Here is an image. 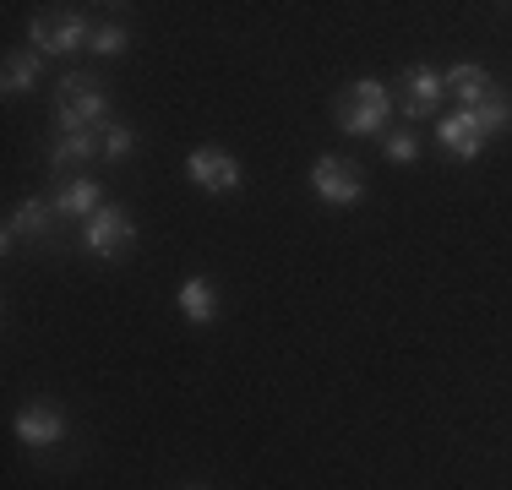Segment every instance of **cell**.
Masks as SVG:
<instances>
[{"instance_id":"cell-12","label":"cell","mask_w":512,"mask_h":490,"mask_svg":"<svg viewBox=\"0 0 512 490\" xmlns=\"http://www.w3.org/2000/svg\"><path fill=\"white\" fill-rule=\"evenodd\" d=\"M88 158H104V131L93 126V131H71V137H60L55 147H50V169H82Z\"/></svg>"},{"instance_id":"cell-11","label":"cell","mask_w":512,"mask_h":490,"mask_svg":"<svg viewBox=\"0 0 512 490\" xmlns=\"http://www.w3.org/2000/svg\"><path fill=\"white\" fill-rule=\"evenodd\" d=\"M50 218H55V202H50V196H28V202L11 213L6 235H0V240H6V251H11L17 240H44V235H50Z\"/></svg>"},{"instance_id":"cell-9","label":"cell","mask_w":512,"mask_h":490,"mask_svg":"<svg viewBox=\"0 0 512 490\" xmlns=\"http://www.w3.org/2000/svg\"><path fill=\"white\" fill-rule=\"evenodd\" d=\"M50 202H55L60 218H82V224H88V218L104 207V191H99V180H88V175H66Z\"/></svg>"},{"instance_id":"cell-2","label":"cell","mask_w":512,"mask_h":490,"mask_svg":"<svg viewBox=\"0 0 512 490\" xmlns=\"http://www.w3.org/2000/svg\"><path fill=\"white\" fill-rule=\"evenodd\" d=\"M104 109L109 98L93 77H66L55 88V120H60V137H71V131H93L104 126Z\"/></svg>"},{"instance_id":"cell-7","label":"cell","mask_w":512,"mask_h":490,"mask_svg":"<svg viewBox=\"0 0 512 490\" xmlns=\"http://www.w3.org/2000/svg\"><path fill=\"white\" fill-rule=\"evenodd\" d=\"M442 71H425V66H409L404 77H398V109H404L409 120H431L436 109H442Z\"/></svg>"},{"instance_id":"cell-16","label":"cell","mask_w":512,"mask_h":490,"mask_svg":"<svg viewBox=\"0 0 512 490\" xmlns=\"http://www.w3.org/2000/svg\"><path fill=\"white\" fill-rule=\"evenodd\" d=\"M463 115H469L474 126L485 131V137H496L502 126H512V98H507V93H496V98H485L480 109H463Z\"/></svg>"},{"instance_id":"cell-3","label":"cell","mask_w":512,"mask_h":490,"mask_svg":"<svg viewBox=\"0 0 512 490\" xmlns=\"http://www.w3.org/2000/svg\"><path fill=\"white\" fill-rule=\"evenodd\" d=\"M28 39L39 55H77V49L93 39V28L77 11H39V17L28 22Z\"/></svg>"},{"instance_id":"cell-1","label":"cell","mask_w":512,"mask_h":490,"mask_svg":"<svg viewBox=\"0 0 512 490\" xmlns=\"http://www.w3.org/2000/svg\"><path fill=\"white\" fill-rule=\"evenodd\" d=\"M387 115H393V88L376 82V77L349 82V88H338V98H333V120L349 137H376V131L387 126Z\"/></svg>"},{"instance_id":"cell-4","label":"cell","mask_w":512,"mask_h":490,"mask_svg":"<svg viewBox=\"0 0 512 490\" xmlns=\"http://www.w3.org/2000/svg\"><path fill=\"white\" fill-rule=\"evenodd\" d=\"M311 191L322 196L327 207H355L365 196V175H360V164L327 153V158H316V164H311Z\"/></svg>"},{"instance_id":"cell-15","label":"cell","mask_w":512,"mask_h":490,"mask_svg":"<svg viewBox=\"0 0 512 490\" xmlns=\"http://www.w3.org/2000/svg\"><path fill=\"white\" fill-rule=\"evenodd\" d=\"M33 82H39V55H22V49H11V55H6V71H0V93L17 98V93H28Z\"/></svg>"},{"instance_id":"cell-13","label":"cell","mask_w":512,"mask_h":490,"mask_svg":"<svg viewBox=\"0 0 512 490\" xmlns=\"http://www.w3.org/2000/svg\"><path fill=\"white\" fill-rule=\"evenodd\" d=\"M436 142H442L453 158H480V153H485V131L474 126L463 109H458V115H442V126H436Z\"/></svg>"},{"instance_id":"cell-18","label":"cell","mask_w":512,"mask_h":490,"mask_svg":"<svg viewBox=\"0 0 512 490\" xmlns=\"http://www.w3.org/2000/svg\"><path fill=\"white\" fill-rule=\"evenodd\" d=\"M131 153H137V131L131 126H104V158L120 164V158H131Z\"/></svg>"},{"instance_id":"cell-8","label":"cell","mask_w":512,"mask_h":490,"mask_svg":"<svg viewBox=\"0 0 512 490\" xmlns=\"http://www.w3.org/2000/svg\"><path fill=\"white\" fill-rule=\"evenodd\" d=\"M442 88H447V98H458V109H480L485 98L502 93L485 66H447V71H442Z\"/></svg>"},{"instance_id":"cell-5","label":"cell","mask_w":512,"mask_h":490,"mask_svg":"<svg viewBox=\"0 0 512 490\" xmlns=\"http://www.w3.org/2000/svg\"><path fill=\"white\" fill-rule=\"evenodd\" d=\"M82 240H88L93 256L120 262V256H131V245H137V224H131L126 207H99V213L88 218V229H82Z\"/></svg>"},{"instance_id":"cell-19","label":"cell","mask_w":512,"mask_h":490,"mask_svg":"<svg viewBox=\"0 0 512 490\" xmlns=\"http://www.w3.org/2000/svg\"><path fill=\"white\" fill-rule=\"evenodd\" d=\"M387 158H393V164H414V158H420L414 131H393V137H387Z\"/></svg>"},{"instance_id":"cell-14","label":"cell","mask_w":512,"mask_h":490,"mask_svg":"<svg viewBox=\"0 0 512 490\" xmlns=\"http://www.w3.org/2000/svg\"><path fill=\"white\" fill-rule=\"evenodd\" d=\"M180 311H186V322H197V327L218 322V289L207 284V278H186V284H180Z\"/></svg>"},{"instance_id":"cell-17","label":"cell","mask_w":512,"mask_h":490,"mask_svg":"<svg viewBox=\"0 0 512 490\" xmlns=\"http://www.w3.org/2000/svg\"><path fill=\"white\" fill-rule=\"evenodd\" d=\"M126 44H131V33L120 28V22H99V28H93V39H88L93 55H126Z\"/></svg>"},{"instance_id":"cell-10","label":"cell","mask_w":512,"mask_h":490,"mask_svg":"<svg viewBox=\"0 0 512 490\" xmlns=\"http://www.w3.org/2000/svg\"><path fill=\"white\" fill-rule=\"evenodd\" d=\"M17 436L28 441V447H55V441L66 436V414H60L55 403H28V409L17 414Z\"/></svg>"},{"instance_id":"cell-6","label":"cell","mask_w":512,"mask_h":490,"mask_svg":"<svg viewBox=\"0 0 512 490\" xmlns=\"http://www.w3.org/2000/svg\"><path fill=\"white\" fill-rule=\"evenodd\" d=\"M186 175L197 180L202 191L229 196V191H240V158L224 153V147H197V153L186 158Z\"/></svg>"}]
</instances>
